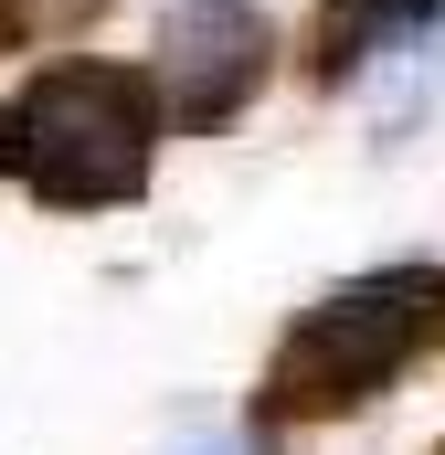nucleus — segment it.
I'll return each instance as SVG.
<instances>
[{
	"instance_id": "obj_5",
	"label": "nucleus",
	"mask_w": 445,
	"mask_h": 455,
	"mask_svg": "<svg viewBox=\"0 0 445 455\" xmlns=\"http://www.w3.org/2000/svg\"><path fill=\"white\" fill-rule=\"evenodd\" d=\"M107 0H0V53H32V43H64L85 32Z\"/></svg>"
},
{
	"instance_id": "obj_3",
	"label": "nucleus",
	"mask_w": 445,
	"mask_h": 455,
	"mask_svg": "<svg viewBox=\"0 0 445 455\" xmlns=\"http://www.w3.org/2000/svg\"><path fill=\"white\" fill-rule=\"evenodd\" d=\"M149 75L181 127H233L276 75V21L255 0H170L149 32Z\"/></svg>"
},
{
	"instance_id": "obj_2",
	"label": "nucleus",
	"mask_w": 445,
	"mask_h": 455,
	"mask_svg": "<svg viewBox=\"0 0 445 455\" xmlns=\"http://www.w3.org/2000/svg\"><path fill=\"white\" fill-rule=\"evenodd\" d=\"M435 339H445V265H371V275L329 286V297L276 339L255 413H265V424H339V413H360L382 381H403Z\"/></svg>"
},
{
	"instance_id": "obj_6",
	"label": "nucleus",
	"mask_w": 445,
	"mask_h": 455,
	"mask_svg": "<svg viewBox=\"0 0 445 455\" xmlns=\"http://www.w3.org/2000/svg\"><path fill=\"white\" fill-rule=\"evenodd\" d=\"M435 455H445V445H435Z\"/></svg>"
},
{
	"instance_id": "obj_4",
	"label": "nucleus",
	"mask_w": 445,
	"mask_h": 455,
	"mask_svg": "<svg viewBox=\"0 0 445 455\" xmlns=\"http://www.w3.org/2000/svg\"><path fill=\"white\" fill-rule=\"evenodd\" d=\"M445 0H319V21H308V64H319V85H350L360 64H382V53H403L414 32H435Z\"/></svg>"
},
{
	"instance_id": "obj_1",
	"label": "nucleus",
	"mask_w": 445,
	"mask_h": 455,
	"mask_svg": "<svg viewBox=\"0 0 445 455\" xmlns=\"http://www.w3.org/2000/svg\"><path fill=\"white\" fill-rule=\"evenodd\" d=\"M159 75L127 64H43L0 107V180L43 212H117L149 191L159 159Z\"/></svg>"
}]
</instances>
